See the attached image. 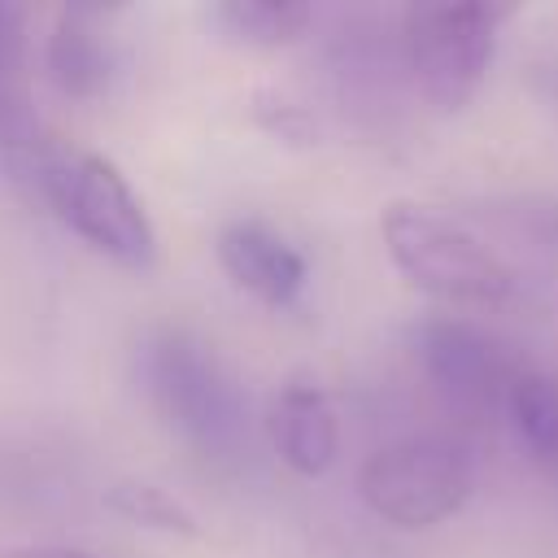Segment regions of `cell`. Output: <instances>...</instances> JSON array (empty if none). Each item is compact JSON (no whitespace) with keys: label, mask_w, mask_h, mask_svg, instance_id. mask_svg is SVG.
Listing matches in <instances>:
<instances>
[{"label":"cell","mask_w":558,"mask_h":558,"mask_svg":"<svg viewBox=\"0 0 558 558\" xmlns=\"http://www.w3.org/2000/svg\"><path fill=\"white\" fill-rule=\"evenodd\" d=\"M135 375L157 418L205 458L248 449V397L231 366L187 327H153L135 344Z\"/></svg>","instance_id":"6da1fadb"},{"label":"cell","mask_w":558,"mask_h":558,"mask_svg":"<svg viewBox=\"0 0 558 558\" xmlns=\"http://www.w3.org/2000/svg\"><path fill=\"white\" fill-rule=\"evenodd\" d=\"M35 187L44 205L100 257L126 266V270H148L157 262V231L126 183V174L87 148H65L48 144L35 161Z\"/></svg>","instance_id":"7a4b0ae2"},{"label":"cell","mask_w":558,"mask_h":558,"mask_svg":"<svg viewBox=\"0 0 558 558\" xmlns=\"http://www.w3.org/2000/svg\"><path fill=\"white\" fill-rule=\"evenodd\" d=\"M379 235L392 257V266L427 296L453 301V305H501L514 292L510 266L480 244L471 231H462L453 218L414 205L392 201L379 214Z\"/></svg>","instance_id":"3957f363"},{"label":"cell","mask_w":558,"mask_h":558,"mask_svg":"<svg viewBox=\"0 0 558 558\" xmlns=\"http://www.w3.org/2000/svg\"><path fill=\"white\" fill-rule=\"evenodd\" d=\"M510 9L493 0H418L401 17V44L423 100L440 113H458L480 92L497 26Z\"/></svg>","instance_id":"277c9868"},{"label":"cell","mask_w":558,"mask_h":558,"mask_svg":"<svg viewBox=\"0 0 558 558\" xmlns=\"http://www.w3.org/2000/svg\"><path fill=\"white\" fill-rule=\"evenodd\" d=\"M475 488L471 449L453 436H405L357 466V497L392 527L423 532L466 506Z\"/></svg>","instance_id":"5b68a950"},{"label":"cell","mask_w":558,"mask_h":558,"mask_svg":"<svg viewBox=\"0 0 558 558\" xmlns=\"http://www.w3.org/2000/svg\"><path fill=\"white\" fill-rule=\"evenodd\" d=\"M414 353L432 388L462 414L506 410L514 379L527 371L501 340L462 318H423L414 327Z\"/></svg>","instance_id":"8992f818"},{"label":"cell","mask_w":558,"mask_h":558,"mask_svg":"<svg viewBox=\"0 0 558 558\" xmlns=\"http://www.w3.org/2000/svg\"><path fill=\"white\" fill-rule=\"evenodd\" d=\"M214 253L227 279L270 310H288L305 292V257L292 248L283 231H275L262 218H227L214 235Z\"/></svg>","instance_id":"52a82bcc"},{"label":"cell","mask_w":558,"mask_h":558,"mask_svg":"<svg viewBox=\"0 0 558 558\" xmlns=\"http://www.w3.org/2000/svg\"><path fill=\"white\" fill-rule=\"evenodd\" d=\"M270 445H275L279 462L305 480H318L336 466L340 427H336V410L314 375L296 371L279 384L275 405H270Z\"/></svg>","instance_id":"ba28073f"},{"label":"cell","mask_w":558,"mask_h":558,"mask_svg":"<svg viewBox=\"0 0 558 558\" xmlns=\"http://www.w3.org/2000/svg\"><path fill=\"white\" fill-rule=\"evenodd\" d=\"M44 70L57 83V92H65L74 100H96L113 78L105 9H96V4L61 9L48 31V44H44Z\"/></svg>","instance_id":"9c48e42d"},{"label":"cell","mask_w":558,"mask_h":558,"mask_svg":"<svg viewBox=\"0 0 558 558\" xmlns=\"http://www.w3.org/2000/svg\"><path fill=\"white\" fill-rule=\"evenodd\" d=\"M0 148L26 166L48 148L26 78V9L0 0Z\"/></svg>","instance_id":"30bf717a"},{"label":"cell","mask_w":558,"mask_h":558,"mask_svg":"<svg viewBox=\"0 0 558 558\" xmlns=\"http://www.w3.org/2000/svg\"><path fill=\"white\" fill-rule=\"evenodd\" d=\"M214 26L248 48H283L305 35L314 9L296 0H222L214 4Z\"/></svg>","instance_id":"8fae6325"},{"label":"cell","mask_w":558,"mask_h":558,"mask_svg":"<svg viewBox=\"0 0 558 558\" xmlns=\"http://www.w3.org/2000/svg\"><path fill=\"white\" fill-rule=\"evenodd\" d=\"M510 418L527 449L558 475V379L541 371H523L510 388Z\"/></svg>","instance_id":"7c38bea8"},{"label":"cell","mask_w":558,"mask_h":558,"mask_svg":"<svg viewBox=\"0 0 558 558\" xmlns=\"http://www.w3.org/2000/svg\"><path fill=\"white\" fill-rule=\"evenodd\" d=\"M105 506L148 532H166V536H201V519L166 488L148 484V480H113L105 488Z\"/></svg>","instance_id":"4fadbf2b"},{"label":"cell","mask_w":558,"mask_h":558,"mask_svg":"<svg viewBox=\"0 0 558 558\" xmlns=\"http://www.w3.org/2000/svg\"><path fill=\"white\" fill-rule=\"evenodd\" d=\"M257 122L270 131V135H279V140H292V144H305L310 135H314V122H310V113L301 109V105H292V100H283V96H275V100H257Z\"/></svg>","instance_id":"5bb4252c"},{"label":"cell","mask_w":558,"mask_h":558,"mask_svg":"<svg viewBox=\"0 0 558 558\" xmlns=\"http://www.w3.org/2000/svg\"><path fill=\"white\" fill-rule=\"evenodd\" d=\"M0 558H100V554L78 545H9L0 549Z\"/></svg>","instance_id":"9a60e30c"}]
</instances>
